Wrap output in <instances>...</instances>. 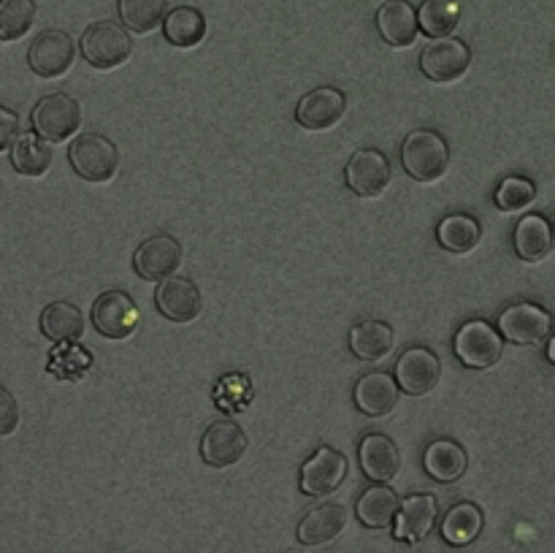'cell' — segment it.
<instances>
[{
    "label": "cell",
    "mask_w": 555,
    "mask_h": 553,
    "mask_svg": "<svg viewBox=\"0 0 555 553\" xmlns=\"http://www.w3.org/2000/svg\"><path fill=\"white\" fill-rule=\"evenodd\" d=\"M358 459H361L363 475L374 483H390L401 470L399 448L385 434H369V437H363L361 448H358Z\"/></svg>",
    "instance_id": "obj_19"
},
{
    "label": "cell",
    "mask_w": 555,
    "mask_h": 553,
    "mask_svg": "<svg viewBox=\"0 0 555 553\" xmlns=\"http://www.w3.org/2000/svg\"><path fill=\"white\" fill-rule=\"evenodd\" d=\"M399 383L388 372H369L356 385V404L363 415L383 417L390 415L399 404Z\"/></svg>",
    "instance_id": "obj_18"
},
{
    "label": "cell",
    "mask_w": 555,
    "mask_h": 553,
    "mask_svg": "<svg viewBox=\"0 0 555 553\" xmlns=\"http://www.w3.org/2000/svg\"><path fill=\"white\" fill-rule=\"evenodd\" d=\"M119 20L133 33H152L163 25L168 0H119Z\"/></svg>",
    "instance_id": "obj_32"
},
{
    "label": "cell",
    "mask_w": 555,
    "mask_h": 553,
    "mask_svg": "<svg viewBox=\"0 0 555 553\" xmlns=\"http://www.w3.org/2000/svg\"><path fill=\"white\" fill-rule=\"evenodd\" d=\"M36 22V0H0V41H20Z\"/></svg>",
    "instance_id": "obj_33"
},
{
    "label": "cell",
    "mask_w": 555,
    "mask_h": 553,
    "mask_svg": "<svg viewBox=\"0 0 555 553\" xmlns=\"http://www.w3.org/2000/svg\"><path fill=\"white\" fill-rule=\"evenodd\" d=\"M439 518V502L434 493H412L399 504L396 513L393 537L399 542H421L431 535L434 524Z\"/></svg>",
    "instance_id": "obj_16"
},
{
    "label": "cell",
    "mask_w": 555,
    "mask_h": 553,
    "mask_svg": "<svg viewBox=\"0 0 555 553\" xmlns=\"http://www.w3.org/2000/svg\"><path fill=\"white\" fill-rule=\"evenodd\" d=\"M461 22V9L455 0H423L417 9V25L428 38L453 36Z\"/></svg>",
    "instance_id": "obj_31"
},
{
    "label": "cell",
    "mask_w": 555,
    "mask_h": 553,
    "mask_svg": "<svg viewBox=\"0 0 555 553\" xmlns=\"http://www.w3.org/2000/svg\"><path fill=\"white\" fill-rule=\"evenodd\" d=\"M390 177H393V168H390L388 155L374 146L358 150L345 168V184L361 198H374V195L385 193Z\"/></svg>",
    "instance_id": "obj_11"
},
{
    "label": "cell",
    "mask_w": 555,
    "mask_h": 553,
    "mask_svg": "<svg viewBox=\"0 0 555 553\" xmlns=\"http://www.w3.org/2000/svg\"><path fill=\"white\" fill-rule=\"evenodd\" d=\"M515 253L518 258L537 263V260L547 258V253L553 249V228L547 222V217L542 215H526L520 217V222L515 226Z\"/></svg>",
    "instance_id": "obj_26"
},
{
    "label": "cell",
    "mask_w": 555,
    "mask_h": 553,
    "mask_svg": "<svg viewBox=\"0 0 555 553\" xmlns=\"http://www.w3.org/2000/svg\"><path fill=\"white\" fill-rule=\"evenodd\" d=\"M547 361L555 363V334L551 336V342H547Z\"/></svg>",
    "instance_id": "obj_37"
},
{
    "label": "cell",
    "mask_w": 555,
    "mask_h": 553,
    "mask_svg": "<svg viewBox=\"0 0 555 553\" xmlns=\"http://www.w3.org/2000/svg\"><path fill=\"white\" fill-rule=\"evenodd\" d=\"M399 493L388 486V483H377V486L366 488L361 493L356 504L358 520H361L366 529H385V526L393 524L396 513H399Z\"/></svg>",
    "instance_id": "obj_24"
},
{
    "label": "cell",
    "mask_w": 555,
    "mask_h": 553,
    "mask_svg": "<svg viewBox=\"0 0 555 553\" xmlns=\"http://www.w3.org/2000/svg\"><path fill=\"white\" fill-rule=\"evenodd\" d=\"M41 334L49 342H76L85 334V318L81 309L70 301H52L41 312Z\"/></svg>",
    "instance_id": "obj_27"
},
{
    "label": "cell",
    "mask_w": 555,
    "mask_h": 553,
    "mask_svg": "<svg viewBox=\"0 0 555 553\" xmlns=\"http://www.w3.org/2000/svg\"><path fill=\"white\" fill-rule=\"evenodd\" d=\"M453 350L459 361L469 369H491L496 366L504 352V339L488 320L475 318L466 320L459 329L453 342Z\"/></svg>",
    "instance_id": "obj_4"
},
{
    "label": "cell",
    "mask_w": 555,
    "mask_h": 553,
    "mask_svg": "<svg viewBox=\"0 0 555 553\" xmlns=\"http://www.w3.org/2000/svg\"><path fill=\"white\" fill-rule=\"evenodd\" d=\"M537 201V188L526 177H507L496 188V206L502 211H524Z\"/></svg>",
    "instance_id": "obj_34"
},
{
    "label": "cell",
    "mask_w": 555,
    "mask_h": 553,
    "mask_svg": "<svg viewBox=\"0 0 555 553\" xmlns=\"http://www.w3.org/2000/svg\"><path fill=\"white\" fill-rule=\"evenodd\" d=\"M345 526L347 510L336 502H323L304 513V518L298 520L296 537L301 545H325V542L336 540Z\"/></svg>",
    "instance_id": "obj_20"
},
{
    "label": "cell",
    "mask_w": 555,
    "mask_h": 553,
    "mask_svg": "<svg viewBox=\"0 0 555 553\" xmlns=\"http://www.w3.org/2000/svg\"><path fill=\"white\" fill-rule=\"evenodd\" d=\"M133 52V41H130L125 25L117 22H92L81 36V57L98 70H112L122 65Z\"/></svg>",
    "instance_id": "obj_2"
},
{
    "label": "cell",
    "mask_w": 555,
    "mask_h": 553,
    "mask_svg": "<svg viewBox=\"0 0 555 553\" xmlns=\"http://www.w3.org/2000/svg\"><path fill=\"white\" fill-rule=\"evenodd\" d=\"M74 60V38L65 30H57V27H49V30L38 33V36L33 38L30 49H27V65H30L33 74L41 76V79H60L63 74H68Z\"/></svg>",
    "instance_id": "obj_5"
},
{
    "label": "cell",
    "mask_w": 555,
    "mask_h": 553,
    "mask_svg": "<svg viewBox=\"0 0 555 553\" xmlns=\"http://www.w3.org/2000/svg\"><path fill=\"white\" fill-rule=\"evenodd\" d=\"M70 168L92 184L108 182L119 168V150L101 133H81L68 150Z\"/></svg>",
    "instance_id": "obj_3"
},
{
    "label": "cell",
    "mask_w": 555,
    "mask_h": 553,
    "mask_svg": "<svg viewBox=\"0 0 555 553\" xmlns=\"http://www.w3.org/2000/svg\"><path fill=\"white\" fill-rule=\"evenodd\" d=\"M347 477V459L345 453H339L336 448L328 445H320L301 466V475H298V488H301L307 497H328L336 488L345 483Z\"/></svg>",
    "instance_id": "obj_8"
},
{
    "label": "cell",
    "mask_w": 555,
    "mask_h": 553,
    "mask_svg": "<svg viewBox=\"0 0 555 553\" xmlns=\"http://www.w3.org/2000/svg\"><path fill=\"white\" fill-rule=\"evenodd\" d=\"M472 49L461 38H434L421 52V70L437 85H453L469 70Z\"/></svg>",
    "instance_id": "obj_6"
},
{
    "label": "cell",
    "mask_w": 555,
    "mask_h": 553,
    "mask_svg": "<svg viewBox=\"0 0 555 553\" xmlns=\"http://www.w3.org/2000/svg\"><path fill=\"white\" fill-rule=\"evenodd\" d=\"M350 350L361 361H383L393 350V329L385 320H361L350 329Z\"/></svg>",
    "instance_id": "obj_25"
},
{
    "label": "cell",
    "mask_w": 555,
    "mask_h": 553,
    "mask_svg": "<svg viewBox=\"0 0 555 553\" xmlns=\"http://www.w3.org/2000/svg\"><path fill=\"white\" fill-rule=\"evenodd\" d=\"M439 377H442V361L437 352L423 345L406 347L396 361V383L410 396L431 394Z\"/></svg>",
    "instance_id": "obj_9"
},
{
    "label": "cell",
    "mask_w": 555,
    "mask_h": 553,
    "mask_svg": "<svg viewBox=\"0 0 555 553\" xmlns=\"http://www.w3.org/2000/svg\"><path fill=\"white\" fill-rule=\"evenodd\" d=\"M423 466L437 483H455L466 475L469 455L455 439H434L423 453Z\"/></svg>",
    "instance_id": "obj_22"
},
{
    "label": "cell",
    "mask_w": 555,
    "mask_h": 553,
    "mask_svg": "<svg viewBox=\"0 0 555 553\" xmlns=\"http://www.w3.org/2000/svg\"><path fill=\"white\" fill-rule=\"evenodd\" d=\"M92 323L106 339H128L139 329V307L125 291H106L92 304Z\"/></svg>",
    "instance_id": "obj_10"
},
{
    "label": "cell",
    "mask_w": 555,
    "mask_h": 553,
    "mask_svg": "<svg viewBox=\"0 0 555 553\" xmlns=\"http://www.w3.org/2000/svg\"><path fill=\"white\" fill-rule=\"evenodd\" d=\"M33 130L47 141H65L79 130L81 106L65 92L41 98L30 114Z\"/></svg>",
    "instance_id": "obj_7"
},
{
    "label": "cell",
    "mask_w": 555,
    "mask_h": 553,
    "mask_svg": "<svg viewBox=\"0 0 555 553\" xmlns=\"http://www.w3.org/2000/svg\"><path fill=\"white\" fill-rule=\"evenodd\" d=\"M401 166L417 182H437L450 168L448 141L437 130H412L401 144Z\"/></svg>",
    "instance_id": "obj_1"
},
{
    "label": "cell",
    "mask_w": 555,
    "mask_h": 553,
    "mask_svg": "<svg viewBox=\"0 0 555 553\" xmlns=\"http://www.w3.org/2000/svg\"><path fill=\"white\" fill-rule=\"evenodd\" d=\"M179 266H182V244L173 236H168V233L150 236L146 242L139 244V249L133 255L135 274L150 282L177 274Z\"/></svg>",
    "instance_id": "obj_13"
},
{
    "label": "cell",
    "mask_w": 555,
    "mask_h": 553,
    "mask_svg": "<svg viewBox=\"0 0 555 553\" xmlns=\"http://www.w3.org/2000/svg\"><path fill=\"white\" fill-rule=\"evenodd\" d=\"M52 144L33 130V133L16 136L11 144V166L22 177H43L52 166Z\"/></svg>",
    "instance_id": "obj_28"
},
{
    "label": "cell",
    "mask_w": 555,
    "mask_h": 553,
    "mask_svg": "<svg viewBox=\"0 0 555 553\" xmlns=\"http://www.w3.org/2000/svg\"><path fill=\"white\" fill-rule=\"evenodd\" d=\"M155 304L163 318H168L171 323H190L204 309V298H201L198 285L190 276L177 274L160 280V287L155 293Z\"/></svg>",
    "instance_id": "obj_15"
},
{
    "label": "cell",
    "mask_w": 555,
    "mask_h": 553,
    "mask_svg": "<svg viewBox=\"0 0 555 553\" xmlns=\"http://www.w3.org/2000/svg\"><path fill=\"white\" fill-rule=\"evenodd\" d=\"M16 136H20V114L9 106H0V152L11 150Z\"/></svg>",
    "instance_id": "obj_36"
},
{
    "label": "cell",
    "mask_w": 555,
    "mask_h": 553,
    "mask_svg": "<svg viewBox=\"0 0 555 553\" xmlns=\"http://www.w3.org/2000/svg\"><path fill=\"white\" fill-rule=\"evenodd\" d=\"M482 228L472 215H448L437 228V239L448 253L464 255L480 244Z\"/></svg>",
    "instance_id": "obj_30"
},
{
    "label": "cell",
    "mask_w": 555,
    "mask_h": 553,
    "mask_svg": "<svg viewBox=\"0 0 555 553\" xmlns=\"http://www.w3.org/2000/svg\"><path fill=\"white\" fill-rule=\"evenodd\" d=\"M163 33H166V41L179 49L198 47L206 38V16L193 5H177L163 20Z\"/></svg>",
    "instance_id": "obj_29"
},
{
    "label": "cell",
    "mask_w": 555,
    "mask_h": 553,
    "mask_svg": "<svg viewBox=\"0 0 555 553\" xmlns=\"http://www.w3.org/2000/svg\"><path fill=\"white\" fill-rule=\"evenodd\" d=\"M551 329V312L531 301H518L499 314V334L515 345H540L547 339Z\"/></svg>",
    "instance_id": "obj_12"
},
{
    "label": "cell",
    "mask_w": 555,
    "mask_h": 553,
    "mask_svg": "<svg viewBox=\"0 0 555 553\" xmlns=\"http://www.w3.org/2000/svg\"><path fill=\"white\" fill-rule=\"evenodd\" d=\"M482 526H486V515L482 510L477 507L475 502H459L444 513L442 526V540L453 548H464L472 545L477 537L482 535Z\"/></svg>",
    "instance_id": "obj_23"
},
{
    "label": "cell",
    "mask_w": 555,
    "mask_h": 553,
    "mask_svg": "<svg viewBox=\"0 0 555 553\" xmlns=\"http://www.w3.org/2000/svg\"><path fill=\"white\" fill-rule=\"evenodd\" d=\"M347 112V95L339 87H314L298 101L296 123L307 130H328L341 123Z\"/></svg>",
    "instance_id": "obj_14"
},
{
    "label": "cell",
    "mask_w": 555,
    "mask_h": 553,
    "mask_svg": "<svg viewBox=\"0 0 555 553\" xmlns=\"http://www.w3.org/2000/svg\"><path fill=\"white\" fill-rule=\"evenodd\" d=\"M377 30L390 47H412L417 41V11L410 0H388L377 11Z\"/></svg>",
    "instance_id": "obj_21"
},
{
    "label": "cell",
    "mask_w": 555,
    "mask_h": 553,
    "mask_svg": "<svg viewBox=\"0 0 555 553\" xmlns=\"http://www.w3.org/2000/svg\"><path fill=\"white\" fill-rule=\"evenodd\" d=\"M247 450V434L242 426L233 421H217L206 428L204 439H201V459L215 470H225L233 466Z\"/></svg>",
    "instance_id": "obj_17"
},
{
    "label": "cell",
    "mask_w": 555,
    "mask_h": 553,
    "mask_svg": "<svg viewBox=\"0 0 555 553\" xmlns=\"http://www.w3.org/2000/svg\"><path fill=\"white\" fill-rule=\"evenodd\" d=\"M20 426V404H16L14 394L0 385V437L16 432Z\"/></svg>",
    "instance_id": "obj_35"
}]
</instances>
